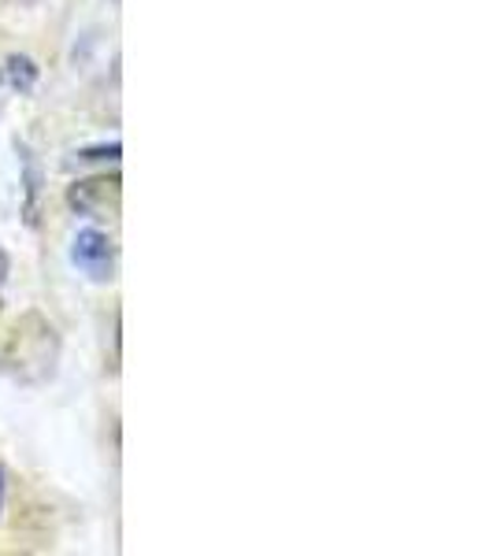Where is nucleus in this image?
<instances>
[{
  "label": "nucleus",
  "instance_id": "5",
  "mask_svg": "<svg viewBox=\"0 0 493 556\" xmlns=\"http://www.w3.org/2000/svg\"><path fill=\"white\" fill-rule=\"evenodd\" d=\"M4 497H8V471L0 464V516H4Z\"/></svg>",
  "mask_w": 493,
  "mask_h": 556
},
{
  "label": "nucleus",
  "instance_id": "4",
  "mask_svg": "<svg viewBox=\"0 0 493 556\" xmlns=\"http://www.w3.org/2000/svg\"><path fill=\"white\" fill-rule=\"evenodd\" d=\"M119 152H123V146H119V141H112V146H101V149H83L78 156H83V160H112V164H115V160H119Z\"/></svg>",
  "mask_w": 493,
  "mask_h": 556
},
{
  "label": "nucleus",
  "instance_id": "6",
  "mask_svg": "<svg viewBox=\"0 0 493 556\" xmlns=\"http://www.w3.org/2000/svg\"><path fill=\"white\" fill-rule=\"evenodd\" d=\"M4 278H8V256L0 253V286H4Z\"/></svg>",
  "mask_w": 493,
  "mask_h": 556
},
{
  "label": "nucleus",
  "instance_id": "3",
  "mask_svg": "<svg viewBox=\"0 0 493 556\" xmlns=\"http://www.w3.org/2000/svg\"><path fill=\"white\" fill-rule=\"evenodd\" d=\"M4 75H8V83H12L20 93H30L34 83H38V64H34L30 56H8V67H4Z\"/></svg>",
  "mask_w": 493,
  "mask_h": 556
},
{
  "label": "nucleus",
  "instance_id": "2",
  "mask_svg": "<svg viewBox=\"0 0 493 556\" xmlns=\"http://www.w3.org/2000/svg\"><path fill=\"white\" fill-rule=\"evenodd\" d=\"M23 152V167H26V223H38V201H41V172H38V164H34V156H30V149L20 146Z\"/></svg>",
  "mask_w": 493,
  "mask_h": 556
},
{
  "label": "nucleus",
  "instance_id": "1",
  "mask_svg": "<svg viewBox=\"0 0 493 556\" xmlns=\"http://www.w3.org/2000/svg\"><path fill=\"white\" fill-rule=\"evenodd\" d=\"M112 238L101 235V230L86 227L78 230L75 241H71V260H75V267H83L89 278H97V282H104V278H112Z\"/></svg>",
  "mask_w": 493,
  "mask_h": 556
}]
</instances>
